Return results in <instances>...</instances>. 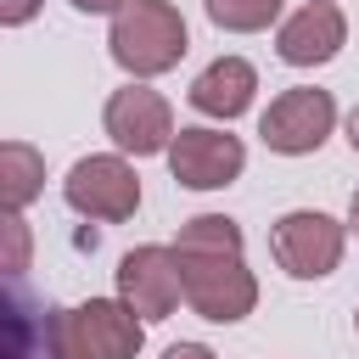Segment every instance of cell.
I'll return each instance as SVG.
<instances>
[{
	"label": "cell",
	"instance_id": "1",
	"mask_svg": "<svg viewBox=\"0 0 359 359\" xmlns=\"http://www.w3.org/2000/svg\"><path fill=\"white\" fill-rule=\"evenodd\" d=\"M241 224L224 213H196L180 224L174 252H180V275H185V303L191 314L213 320V325H236L258 309V275L241 258Z\"/></svg>",
	"mask_w": 359,
	"mask_h": 359
},
{
	"label": "cell",
	"instance_id": "2",
	"mask_svg": "<svg viewBox=\"0 0 359 359\" xmlns=\"http://www.w3.org/2000/svg\"><path fill=\"white\" fill-rule=\"evenodd\" d=\"M185 45H191L185 17L168 0H129L112 17V34H107V50L129 79H157V73L180 67Z\"/></svg>",
	"mask_w": 359,
	"mask_h": 359
},
{
	"label": "cell",
	"instance_id": "3",
	"mask_svg": "<svg viewBox=\"0 0 359 359\" xmlns=\"http://www.w3.org/2000/svg\"><path fill=\"white\" fill-rule=\"evenodd\" d=\"M62 359H135L146 342V320L123 297H90L56 314Z\"/></svg>",
	"mask_w": 359,
	"mask_h": 359
},
{
	"label": "cell",
	"instance_id": "4",
	"mask_svg": "<svg viewBox=\"0 0 359 359\" xmlns=\"http://www.w3.org/2000/svg\"><path fill=\"white\" fill-rule=\"evenodd\" d=\"M62 196L79 219H95V224H123L135 219L140 208V174L129 168L123 151H95V157H79L62 180Z\"/></svg>",
	"mask_w": 359,
	"mask_h": 359
},
{
	"label": "cell",
	"instance_id": "5",
	"mask_svg": "<svg viewBox=\"0 0 359 359\" xmlns=\"http://www.w3.org/2000/svg\"><path fill=\"white\" fill-rule=\"evenodd\" d=\"M342 247H348V224H337L320 208H292L269 230V252L292 280H325L342 264Z\"/></svg>",
	"mask_w": 359,
	"mask_h": 359
},
{
	"label": "cell",
	"instance_id": "6",
	"mask_svg": "<svg viewBox=\"0 0 359 359\" xmlns=\"http://www.w3.org/2000/svg\"><path fill=\"white\" fill-rule=\"evenodd\" d=\"M101 129H107V140H112L123 157H157V151H168L174 135H180L168 95H157L146 79H135V84H123V90L107 95Z\"/></svg>",
	"mask_w": 359,
	"mask_h": 359
},
{
	"label": "cell",
	"instance_id": "7",
	"mask_svg": "<svg viewBox=\"0 0 359 359\" xmlns=\"http://www.w3.org/2000/svg\"><path fill=\"white\" fill-rule=\"evenodd\" d=\"M331 129H337V101H331V90H314V84L280 90V95L264 107V118H258L264 146L280 151V157H309V151H320V146L331 140Z\"/></svg>",
	"mask_w": 359,
	"mask_h": 359
},
{
	"label": "cell",
	"instance_id": "8",
	"mask_svg": "<svg viewBox=\"0 0 359 359\" xmlns=\"http://www.w3.org/2000/svg\"><path fill=\"white\" fill-rule=\"evenodd\" d=\"M118 297L151 325V320H168L180 303H185V275H180V252L174 247H129L118 258Z\"/></svg>",
	"mask_w": 359,
	"mask_h": 359
},
{
	"label": "cell",
	"instance_id": "9",
	"mask_svg": "<svg viewBox=\"0 0 359 359\" xmlns=\"http://www.w3.org/2000/svg\"><path fill=\"white\" fill-rule=\"evenodd\" d=\"M163 157H168V174H174L185 191H224V185H236L241 168H247V146H241L236 135L202 129V123H196V129H180Z\"/></svg>",
	"mask_w": 359,
	"mask_h": 359
},
{
	"label": "cell",
	"instance_id": "10",
	"mask_svg": "<svg viewBox=\"0 0 359 359\" xmlns=\"http://www.w3.org/2000/svg\"><path fill=\"white\" fill-rule=\"evenodd\" d=\"M342 45H348V17L337 0H309L275 28V50L286 67H325Z\"/></svg>",
	"mask_w": 359,
	"mask_h": 359
},
{
	"label": "cell",
	"instance_id": "11",
	"mask_svg": "<svg viewBox=\"0 0 359 359\" xmlns=\"http://www.w3.org/2000/svg\"><path fill=\"white\" fill-rule=\"evenodd\" d=\"M252 95H258V67H252L247 56H213V62L191 79V90H185V101H191L202 118H219V123L241 118V112L252 107Z\"/></svg>",
	"mask_w": 359,
	"mask_h": 359
},
{
	"label": "cell",
	"instance_id": "12",
	"mask_svg": "<svg viewBox=\"0 0 359 359\" xmlns=\"http://www.w3.org/2000/svg\"><path fill=\"white\" fill-rule=\"evenodd\" d=\"M39 191H45V157L28 140H6L0 146V208L22 213Z\"/></svg>",
	"mask_w": 359,
	"mask_h": 359
},
{
	"label": "cell",
	"instance_id": "13",
	"mask_svg": "<svg viewBox=\"0 0 359 359\" xmlns=\"http://www.w3.org/2000/svg\"><path fill=\"white\" fill-rule=\"evenodd\" d=\"M202 6H208V22L224 34H264L269 22H280L286 0H202Z\"/></svg>",
	"mask_w": 359,
	"mask_h": 359
},
{
	"label": "cell",
	"instance_id": "14",
	"mask_svg": "<svg viewBox=\"0 0 359 359\" xmlns=\"http://www.w3.org/2000/svg\"><path fill=\"white\" fill-rule=\"evenodd\" d=\"M6 275H22L28 269V219L22 213H6Z\"/></svg>",
	"mask_w": 359,
	"mask_h": 359
},
{
	"label": "cell",
	"instance_id": "15",
	"mask_svg": "<svg viewBox=\"0 0 359 359\" xmlns=\"http://www.w3.org/2000/svg\"><path fill=\"white\" fill-rule=\"evenodd\" d=\"M34 11H39V0H0V22L6 28H22Z\"/></svg>",
	"mask_w": 359,
	"mask_h": 359
},
{
	"label": "cell",
	"instance_id": "16",
	"mask_svg": "<svg viewBox=\"0 0 359 359\" xmlns=\"http://www.w3.org/2000/svg\"><path fill=\"white\" fill-rule=\"evenodd\" d=\"M163 359H219L208 342H174V348H163Z\"/></svg>",
	"mask_w": 359,
	"mask_h": 359
},
{
	"label": "cell",
	"instance_id": "17",
	"mask_svg": "<svg viewBox=\"0 0 359 359\" xmlns=\"http://www.w3.org/2000/svg\"><path fill=\"white\" fill-rule=\"evenodd\" d=\"M129 0H73V11H84V17H118Z\"/></svg>",
	"mask_w": 359,
	"mask_h": 359
},
{
	"label": "cell",
	"instance_id": "18",
	"mask_svg": "<svg viewBox=\"0 0 359 359\" xmlns=\"http://www.w3.org/2000/svg\"><path fill=\"white\" fill-rule=\"evenodd\" d=\"M348 146H353V157H359V107L348 112Z\"/></svg>",
	"mask_w": 359,
	"mask_h": 359
},
{
	"label": "cell",
	"instance_id": "19",
	"mask_svg": "<svg viewBox=\"0 0 359 359\" xmlns=\"http://www.w3.org/2000/svg\"><path fill=\"white\" fill-rule=\"evenodd\" d=\"M348 236H359V191H353V202H348Z\"/></svg>",
	"mask_w": 359,
	"mask_h": 359
},
{
	"label": "cell",
	"instance_id": "20",
	"mask_svg": "<svg viewBox=\"0 0 359 359\" xmlns=\"http://www.w3.org/2000/svg\"><path fill=\"white\" fill-rule=\"evenodd\" d=\"M353 331H359V309H353Z\"/></svg>",
	"mask_w": 359,
	"mask_h": 359
}]
</instances>
